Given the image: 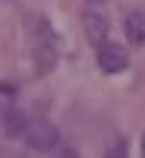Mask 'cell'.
I'll return each mask as SVG.
<instances>
[{"label":"cell","instance_id":"cell-1","mask_svg":"<svg viewBox=\"0 0 145 158\" xmlns=\"http://www.w3.org/2000/svg\"><path fill=\"white\" fill-rule=\"evenodd\" d=\"M19 139L32 152H50V149H57V142H60V130L50 120H44V117H32V120H25Z\"/></svg>","mask_w":145,"mask_h":158},{"label":"cell","instance_id":"cell-2","mask_svg":"<svg viewBox=\"0 0 145 158\" xmlns=\"http://www.w3.org/2000/svg\"><path fill=\"white\" fill-rule=\"evenodd\" d=\"M82 29H85V38L91 44H104L111 38V22H107V16H104V10L98 6V3H88L85 10H82Z\"/></svg>","mask_w":145,"mask_h":158},{"label":"cell","instance_id":"cell-3","mask_svg":"<svg viewBox=\"0 0 145 158\" xmlns=\"http://www.w3.org/2000/svg\"><path fill=\"white\" fill-rule=\"evenodd\" d=\"M126 63H129V54H126L123 44L111 41V38L104 44H98V67H101V73H123Z\"/></svg>","mask_w":145,"mask_h":158},{"label":"cell","instance_id":"cell-4","mask_svg":"<svg viewBox=\"0 0 145 158\" xmlns=\"http://www.w3.org/2000/svg\"><path fill=\"white\" fill-rule=\"evenodd\" d=\"M126 38L133 44H145V13H129L126 16Z\"/></svg>","mask_w":145,"mask_h":158},{"label":"cell","instance_id":"cell-5","mask_svg":"<svg viewBox=\"0 0 145 158\" xmlns=\"http://www.w3.org/2000/svg\"><path fill=\"white\" fill-rule=\"evenodd\" d=\"M88 3H98V6H101V3H104V0H88Z\"/></svg>","mask_w":145,"mask_h":158},{"label":"cell","instance_id":"cell-6","mask_svg":"<svg viewBox=\"0 0 145 158\" xmlns=\"http://www.w3.org/2000/svg\"><path fill=\"white\" fill-rule=\"evenodd\" d=\"M142 155H145V136H142Z\"/></svg>","mask_w":145,"mask_h":158}]
</instances>
